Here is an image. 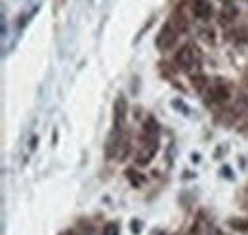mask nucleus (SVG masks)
I'll use <instances>...</instances> for the list:
<instances>
[{
    "instance_id": "1",
    "label": "nucleus",
    "mask_w": 248,
    "mask_h": 235,
    "mask_svg": "<svg viewBox=\"0 0 248 235\" xmlns=\"http://www.w3.org/2000/svg\"><path fill=\"white\" fill-rule=\"evenodd\" d=\"M178 33H180V31L168 21L162 29L158 31V36H156V48H158V50H170V48L176 44V40H178Z\"/></svg>"
},
{
    "instance_id": "2",
    "label": "nucleus",
    "mask_w": 248,
    "mask_h": 235,
    "mask_svg": "<svg viewBox=\"0 0 248 235\" xmlns=\"http://www.w3.org/2000/svg\"><path fill=\"white\" fill-rule=\"evenodd\" d=\"M176 61H178V65H180L182 69H191L193 65L199 63V50H197L193 44H186V46H182V48L178 50Z\"/></svg>"
},
{
    "instance_id": "3",
    "label": "nucleus",
    "mask_w": 248,
    "mask_h": 235,
    "mask_svg": "<svg viewBox=\"0 0 248 235\" xmlns=\"http://www.w3.org/2000/svg\"><path fill=\"white\" fill-rule=\"evenodd\" d=\"M126 111H128V105H126V100L124 96H119L115 100V132H121L124 126V120H126Z\"/></svg>"
},
{
    "instance_id": "4",
    "label": "nucleus",
    "mask_w": 248,
    "mask_h": 235,
    "mask_svg": "<svg viewBox=\"0 0 248 235\" xmlns=\"http://www.w3.org/2000/svg\"><path fill=\"white\" fill-rule=\"evenodd\" d=\"M191 10L199 19H208L212 16V6L208 0H193L191 2Z\"/></svg>"
},
{
    "instance_id": "5",
    "label": "nucleus",
    "mask_w": 248,
    "mask_h": 235,
    "mask_svg": "<svg viewBox=\"0 0 248 235\" xmlns=\"http://www.w3.org/2000/svg\"><path fill=\"white\" fill-rule=\"evenodd\" d=\"M237 16H239V10H237L233 4H225L223 10H221V14H219V23H221V25H227V23L235 21Z\"/></svg>"
},
{
    "instance_id": "6",
    "label": "nucleus",
    "mask_w": 248,
    "mask_h": 235,
    "mask_svg": "<svg viewBox=\"0 0 248 235\" xmlns=\"http://www.w3.org/2000/svg\"><path fill=\"white\" fill-rule=\"evenodd\" d=\"M156 144H153V146L147 149V146H143V149L138 153V165H147L151 159H153V155L156 153Z\"/></svg>"
},
{
    "instance_id": "7",
    "label": "nucleus",
    "mask_w": 248,
    "mask_h": 235,
    "mask_svg": "<svg viewBox=\"0 0 248 235\" xmlns=\"http://www.w3.org/2000/svg\"><path fill=\"white\" fill-rule=\"evenodd\" d=\"M212 98H214L216 101H227V100H229V90L225 88L223 84H216V86L212 88Z\"/></svg>"
},
{
    "instance_id": "8",
    "label": "nucleus",
    "mask_w": 248,
    "mask_h": 235,
    "mask_svg": "<svg viewBox=\"0 0 248 235\" xmlns=\"http://www.w3.org/2000/svg\"><path fill=\"white\" fill-rule=\"evenodd\" d=\"M233 230H239V232H248V220H243V218H235L229 222Z\"/></svg>"
},
{
    "instance_id": "9",
    "label": "nucleus",
    "mask_w": 248,
    "mask_h": 235,
    "mask_svg": "<svg viewBox=\"0 0 248 235\" xmlns=\"http://www.w3.org/2000/svg\"><path fill=\"white\" fill-rule=\"evenodd\" d=\"M126 176H128V180H130L134 185H141V182L145 180L143 176H140V172H136V170H132V168L126 170Z\"/></svg>"
},
{
    "instance_id": "10",
    "label": "nucleus",
    "mask_w": 248,
    "mask_h": 235,
    "mask_svg": "<svg viewBox=\"0 0 248 235\" xmlns=\"http://www.w3.org/2000/svg\"><path fill=\"white\" fill-rule=\"evenodd\" d=\"M103 235H119V226H117L115 222L105 224V228H103Z\"/></svg>"
},
{
    "instance_id": "11",
    "label": "nucleus",
    "mask_w": 248,
    "mask_h": 235,
    "mask_svg": "<svg viewBox=\"0 0 248 235\" xmlns=\"http://www.w3.org/2000/svg\"><path fill=\"white\" fill-rule=\"evenodd\" d=\"M191 81H193L195 88H202V86H204V83H206V79H204L202 75H195V77H193Z\"/></svg>"
},
{
    "instance_id": "12",
    "label": "nucleus",
    "mask_w": 248,
    "mask_h": 235,
    "mask_svg": "<svg viewBox=\"0 0 248 235\" xmlns=\"http://www.w3.org/2000/svg\"><path fill=\"white\" fill-rule=\"evenodd\" d=\"M187 235H199V234H197V232H193V230H191V232H189V234H187Z\"/></svg>"
},
{
    "instance_id": "13",
    "label": "nucleus",
    "mask_w": 248,
    "mask_h": 235,
    "mask_svg": "<svg viewBox=\"0 0 248 235\" xmlns=\"http://www.w3.org/2000/svg\"><path fill=\"white\" fill-rule=\"evenodd\" d=\"M62 235H75L73 232H65V234H62Z\"/></svg>"
},
{
    "instance_id": "14",
    "label": "nucleus",
    "mask_w": 248,
    "mask_h": 235,
    "mask_svg": "<svg viewBox=\"0 0 248 235\" xmlns=\"http://www.w3.org/2000/svg\"><path fill=\"white\" fill-rule=\"evenodd\" d=\"M221 2H225V4H231V0H221Z\"/></svg>"
}]
</instances>
